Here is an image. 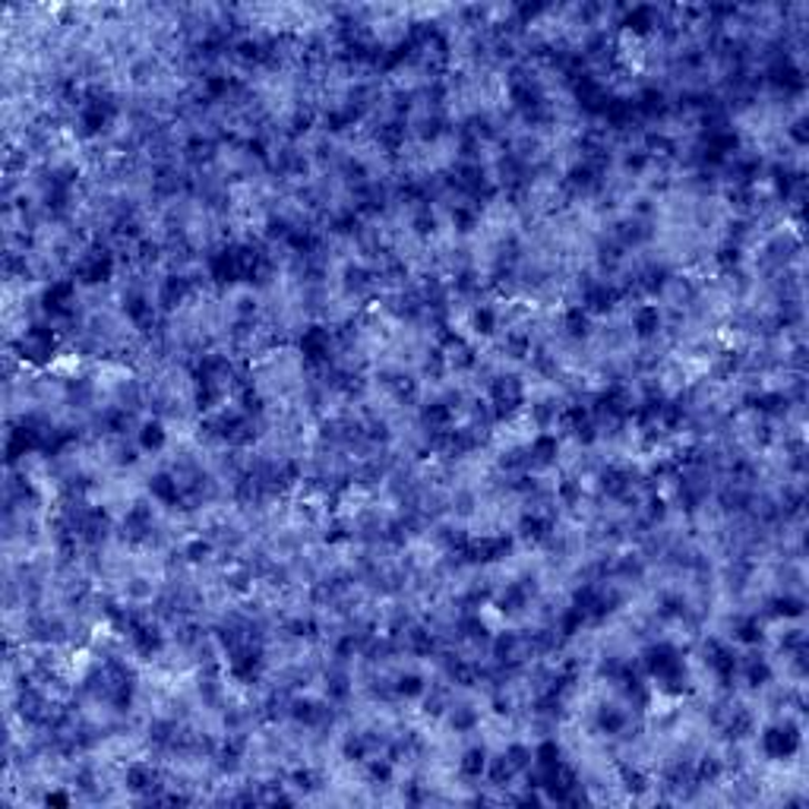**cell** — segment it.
I'll use <instances>...</instances> for the list:
<instances>
[{
    "mask_svg": "<svg viewBox=\"0 0 809 809\" xmlns=\"http://www.w3.org/2000/svg\"><path fill=\"white\" fill-rule=\"evenodd\" d=\"M275 610L291 629H311L316 614V588L311 585H279Z\"/></svg>",
    "mask_w": 809,
    "mask_h": 809,
    "instance_id": "1",
    "label": "cell"
}]
</instances>
